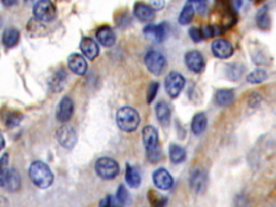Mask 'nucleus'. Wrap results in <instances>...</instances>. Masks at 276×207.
I'll list each match as a JSON object with an SVG mask.
<instances>
[{"label": "nucleus", "mask_w": 276, "mask_h": 207, "mask_svg": "<svg viewBox=\"0 0 276 207\" xmlns=\"http://www.w3.org/2000/svg\"><path fill=\"white\" fill-rule=\"evenodd\" d=\"M29 177L33 185L38 188L47 189L53 184L54 176L48 164L42 161H34L29 167Z\"/></svg>", "instance_id": "nucleus-1"}, {"label": "nucleus", "mask_w": 276, "mask_h": 207, "mask_svg": "<svg viewBox=\"0 0 276 207\" xmlns=\"http://www.w3.org/2000/svg\"><path fill=\"white\" fill-rule=\"evenodd\" d=\"M141 123V117L133 107H121L117 112V124L125 133L135 132Z\"/></svg>", "instance_id": "nucleus-2"}, {"label": "nucleus", "mask_w": 276, "mask_h": 207, "mask_svg": "<svg viewBox=\"0 0 276 207\" xmlns=\"http://www.w3.org/2000/svg\"><path fill=\"white\" fill-rule=\"evenodd\" d=\"M95 171L96 174L105 180L114 179L119 175L120 167L116 160L111 158H99L95 163Z\"/></svg>", "instance_id": "nucleus-3"}, {"label": "nucleus", "mask_w": 276, "mask_h": 207, "mask_svg": "<svg viewBox=\"0 0 276 207\" xmlns=\"http://www.w3.org/2000/svg\"><path fill=\"white\" fill-rule=\"evenodd\" d=\"M32 13L34 19L41 23L52 22L56 17V7L51 0H38L34 4Z\"/></svg>", "instance_id": "nucleus-4"}, {"label": "nucleus", "mask_w": 276, "mask_h": 207, "mask_svg": "<svg viewBox=\"0 0 276 207\" xmlns=\"http://www.w3.org/2000/svg\"><path fill=\"white\" fill-rule=\"evenodd\" d=\"M145 66L147 67L148 71L154 75V76H160L166 68V58L164 56L161 52L150 50L146 53L145 58Z\"/></svg>", "instance_id": "nucleus-5"}, {"label": "nucleus", "mask_w": 276, "mask_h": 207, "mask_svg": "<svg viewBox=\"0 0 276 207\" xmlns=\"http://www.w3.org/2000/svg\"><path fill=\"white\" fill-rule=\"evenodd\" d=\"M21 176L14 168H7L0 172V186L9 192H16L21 189Z\"/></svg>", "instance_id": "nucleus-6"}, {"label": "nucleus", "mask_w": 276, "mask_h": 207, "mask_svg": "<svg viewBox=\"0 0 276 207\" xmlns=\"http://www.w3.org/2000/svg\"><path fill=\"white\" fill-rule=\"evenodd\" d=\"M185 84V77L177 72L169 73L165 78V90L168 96L171 98L178 97V95L184 90Z\"/></svg>", "instance_id": "nucleus-7"}, {"label": "nucleus", "mask_w": 276, "mask_h": 207, "mask_svg": "<svg viewBox=\"0 0 276 207\" xmlns=\"http://www.w3.org/2000/svg\"><path fill=\"white\" fill-rule=\"evenodd\" d=\"M57 141L65 149H73L77 144L78 136L74 126L64 124L57 131Z\"/></svg>", "instance_id": "nucleus-8"}, {"label": "nucleus", "mask_w": 276, "mask_h": 207, "mask_svg": "<svg viewBox=\"0 0 276 207\" xmlns=\"http://www.w3.org/2000/svg\"><path fill=\"white\" fill-rule=\"evenodd\" d=\"M144 33L147 38L154 42H162L166 38L168 33V24L167 23H160L158 25L149 24L145 26Z\"/></svg>", "instance_id": "nucleus-9"}, {"label": "nucleus", "mask_w": 276, "mask_h": 207, "mask_svg": "<svg viewBox=\"0 0 276 207\" xmlns=\"http://www.w3.org/2000/svg\"><path fill=\"white\" fill-rule=\"evenodd\" d=\"M185 63L186 66L190 71L200 74L205 69V58L198 51H189L185 55Z\"/></svg>", "instance_id": "nucleus-10"}, {"label": "nucleus", "mask_w": 276, "mask_h": 207, "mask_svg": "<svg viewBox=\"0 0 276 207\" xmlns=\"http://www.w3.org/2000/svg\"><path fill=\"white\" fill-rule=\"evenodd\" d=\"M212 52L216 57L226 59L233 55V53H234V49H233V46L231 45L230 41H228L227 39L219 38L216 39L212 43Z\"/></svg>", "instance_id": "nucleus-11"}, {"label": "nucleus", "mask_w": 276, "mask_h": 207, "mask_svg": "<svg viewBox=\"0 0 276 207\" xmlns=\"http://www.w3.org/2000/svg\"><path fill=\"white\" fill-rule=\"evenodd\" d=\"M143 143L146 152L149 153L159 149V134L153 126H145L143 129Z\"/></svg>", "instance_id": "nucleus-12"}, {"label": "nucleus", "mask_w": 276, "mask_h": 207, "mask_svg": "<svg viewBox=\"0 0 276 207\" xmlns=\"http://www.w3.org/2000/svg\"><path fill=\"white\" fill-rule=\"evenodd\" d=\"M74 101L71 97L65 96L62 98V100L59 101L57 110H56V118L62 123H66L67 121L72 119L74 115Z\"/></svg>", "instance_id": "nucleus-13"}, {"label": "nucleus", "mask_w": 276, "mask_h": 207, "mask_svg": "<svg viewBox=\"0 0 276 207\" xmlns=\"http://www.w3.org/2000/svg\"><path fill=\"white\" fill-rule=\"evenodd\" d=\"M153 183L155 187L160 190H169L174 185V179L165 168H159L152 175Z\"/></svg>", "instance_id": "nucleus-14"}, {"label": "nucleus", "mask_w": 276, "mask_h": 207, "mask_svg": "<svg viewBox=\"0 0 276 207\" xmlns=\"http://www.w3.org/2000/svg\"><path fill=\"white\" fill-rule=\"evenodd\" d=\"M190 187L195 193H202L207 185V175L202 169H195L191 172L189 178Z\"/></svg>", "instance_id": "nucleus-15"}, {"label": "nucleus", "mask_w": 276, "mask_h": 207, "mask_svg": "<svg viewBox=\"0 0 276 207\" xmlns=\"http://www.w3.org/2000/svg\"><path fill=\"white\" fill-rule=\"evenodd\" d=\"M80 50L84 57L90 60L96 58L99 54V47L97 42L90 37H83L80 42Z\"/></svg>", "instance_id": "nucleus-16"}, {"label": "nucleus", "mask_w": 276, "mask_h": 207, "mask_svg": "<svg viewBox=\"0 0 276 207\" xmlns=\"http://www.w3.org/2000/svg\"><path fill=\"white\" fill-rule=\"evenodd\" d=\"M68 67L74 74L82 76L88 71V63H86L84 56L78 53H73L68 57Z\"/></svg>", "instance_id": "nucleus-17"}, {"label": "nucleus", "mask_w": 276, "mask_h": 207, "mask_svg": "<svg viewBox=\"0 0 276 207\" xmlns=\"http://www.w3.org/2000/svg\"><path fill=\"white\" fill-rule=\"evenodd\" d=\"M96 38L101 46L109 48L116 43V34L111 27L105 25L100 26L96 31Z\"/></svg>", "instance_id": "nucleus-18"}, {"label": "nucleus", "mask_w": 276, "mask_h": 207, "mask_svg": "<svg viewBox=\"0 0 276 207\" xmlns=\"http://www.w3.org/2000/svg\"><path fill=\"white\" fill-rule=\"evenodd\" d=\"M134 14L138 20L143 22H150L154 19V10L150 5L137 3L134 7Z\"/></svg>", "instance_id": "nucleus-19"}, {"label": "nucleus", "mask_w": 276, "mask_h": 207, "mask_svg": "<svg viewBox=\"0 0 276 207\" xmlns=\"http://www.w3.org/2000/svg\"><path fill=\"white\" fill-rule=\"evenodd\" d=\"M67 81V73L64 71V69H58L54 75L51 77L49 85L50 89L53 92H60L63 91L64 86Z\"/></svg>", "instance_id": "nucleus-20"}, {"label": "nucleus", "mask_w": 276, "mask_h": 207, "mask_svg": "<svg viewBox=\"0 0 276 207\" xmlns=\"http://www.w3.org/2000/svg\"><path fill=\"white\" fill-rule=\"evenodd\" d=\"M155 115H157L159 122L163 126H167L169 124L171 111L165 101H160L157 104V106H155Z\"/></svg>", "instance_id": "nucleus-21"}, {"label": "nucleus", "mask_w": 276, "mask_h": 207, "mask_svg": "<svg viewBox=\"0 0 276 207\" xmlns=\"http://www.w3.org/2000/svg\"><path fill=\"white\" fill-rule=\"evenodd\" d=\"M207 127V117L204 112H197L193 117L191 122V131L194 135L198 136L205 132Z\"/></svg>", "instance_id": "nucleus-22"}, {"label": "nucleus", "mask_w": 276, "mask_h": 207, "mask_svg": "<svg viewBox=\"0 0 276 207\" xmlns=\"http://www.w3.org/2000/svg\"><path fill=\"white\" fill-rule=\"evenodd\" d=\"M125 180H126L127 185L134 189L140 187L141 183H142V177H141L140 171H138L134 166L129 165V164H126Z\"/></svg>", "instance_id": "nucleus-23"}, {"label": "nucleus", "mask_w": 276, "mask_h": 207, "mask_svg": "<svg viewBox=\"0 0 276 207\" xmlns=\"http://www.w3.org/2000/svg\"><path fill=\"white\" fill-rule=\"evenodd\" d=\"M20 40V31L16 28L9 27L3 33V43L8 49L13 48L17 45Z\"/></svg>", "instance_id": "nucleus-24"}, {"label": "nucleus", "mask_w": 276, "mask_h": 207, "mask_svg": "<svg viewBox=\"0 0 276 207\" xmlns=\"http://www.w3.org/2000/svg\"><path fill=\"white\" fill-rule=\"evenodd\" d=\"M256 23L258 25V27L263 30H266L271 27V17L269 14L267 6H264L258 11L256 15Z\"/></svg>", "instance_id": "nucleus-25"}, {"label": "nucleus", "mask_w": 276, "mask_h": 207, "mask_svg": "<svg viewBox=\"0 0 276 207\" xmlns=\"http://www.w3.org/2000/svg\"><path fill=\"white\" fill-rule=\"evenodd\" d=\"M186 150L181 146L176 144H171L169 146V159L172 163L179 164L184 162L186 160Z\"/></svg>", "instance_id": "nucleus-26"}, {"label": "nucleus", "mask_w": 276, "mask_h": 207, "mask_svg": "<svg viewBox=\"0 0 276 207\" xmlns=\"http://www.w3.org/2000/svg\"><path fill=\"white\" fill-rule=\"evenodd\" d=\"M216 102L220 106H228L234 100V93L231 90H219L215 95Z\"/></svg>", "instance_id": "nucleus-27"}, {"label": "nucleus", "mask_w": 276, "mask_h": 207, "mask_svg": "<svg viewBox=\"0 0 276 207\" xmlns=\"http://www.w3.org/2000/svg\"><path fill=\"white\" fill-rule=\"evenodd\" d=\"M23 120V115L17 111H8L4 117V122L8 128L19 126Z\"/></svg>", "instance_id": "nucleus-28"}, {"label": "nucleus", "mask_w": 276, "mask_h": 207, "mask_svg": "<svg viewBox=\"0 0 276 207\" xmlns=\"http://www.w3.org/2000/svg\"><path fill=\"white\" fill-rule=\"evenodd\" d=\"M194 13H195V8L193 7V5L186 4V6L183 9V11H181L180 14H179L178 23L181 24V25L190 24L193 20Z\"/></svg>", "instance_id": "nucleus-29"}, {"label": "nucleus", "mask_w": 276, "mask_h": 207, "mask_svg": "<svg viewBox=\"0 0 276 207\" xmlns=\"http://www.w3.org/2000/svg\"><path fill=\"white\" fill-rule=\"evenodd\" d=\"M267 78V73L265 69H255L254 72L250 73L248 76H247V81L249 83H253V84H257V83H261L263 82L265 79Z\"/></svg>", "instance_id": "nucleus-30"}, {"label": "nucleus", "mask_w": 276, "mask_h": 207, "mask_svg": "<svg viewBox=\"0 0 276 207\" xmlns=\"http://www.w3.org/2000/svg\"><path fill=\"white\" fill-rule=\"evenodd\" d=\"M244 67L239 64H230L227 67V76L231 80H238L240 76L243 75Z\"/></svg>", "instance_id": "nucleus-31"}, {"label": "nucleus", "mask_w": 276, "mask_h": 207, "mask_svg": "<svg viewBox=\"0 0 276 207\" xmlns=\"http://www.w3.org/2000/svg\"><path fill=\"white\" fill-rule=\"evenodd\" d=\"M201 31H202L203 38L209 39L214 36H217V34H220L223 31V29L220 28V26L209 25V26H203V27L201 28Z\"/></svg>", "instance_id": "nucleus-32"}, {"label": "nucleus", "mask_w": 276, "mask_h": 207, "mask_svg": "<svg viewBox=\"0 0 276 207\" xmlns=\"http://www.w3.org/2000/svg\"><path fill=\"white\" fill-rule=\"evenodd\" d=\"M187 4H191L200 14H204L207 11L209 0H188Z\"/></svg>", "instance_id": "nucleus-33"}, {"label": "nucleus", "mask_w": 276, "mask_h": 207, "mask_svg": "<svg viewBox=\"0 0 276 207\" xmlns=\"http://www.w3.org/2000/svg\"><path fill=\"white\" fill-rule=\"evenodd\" d=\"M158 90H159V83L158 82H152L149 85L148 90H147V102L151 104L154 100L155 96H157Z\"/></svg>", "instance_id": "nucleus-34"}, {"label": "nucleus", "mask_w": 276, "mask_h": 207, "mask_svg": "<svg viewBox=\"0 0 276 207\" xmlns=\"http://www.w3.org/2000/svg\"><path fill=\"white\" fill-rule=\"evenodd\" d=\"M117 198H118V201H119L121 204H126L127 201H128V193H127V190L125 189V187H124L123 185L119 186V188H118Z\"/></svg>", "instance_id": "nucleus-35"}, {"label": "nucleus", "mask_w": 276, "mask_h": 207, "mask_svg": "<svg viewBox=\"0 0 276 207\" xmlns=\"http://www.w3.org/2000/svg\"><path fill=\"white\" fill-rule=\"evenodd\" d=\"M189 36H190V38H191L194 42H201V41L204 39L203 36H202V31H201V29L195 28V27L190 28V30H189Z\"/></svg>", "instance_id": "nucleus-36"}, {"label": "nucleus", "mask_w": 276, "mask_h": 207, "mask_svg": "<svg viewBox=\"0 0 276 207\" xmlns=\"http://www.w3.org/2000/svg\"><path fill=\"white\" fill-rule=\"evenodd\" d=\"M150 6L153 8L154 11L162 10L165 7V0H150Z\"/></svg>", "instance_id": "nucleus-37"}, {"label": "nucleus", "mask_w": 276, "mask_h": 207, "mask_svg": "<svg viewBox=\"0 0 276 207\" xmlns=\"http://www.w3.org/2000/svg\"><path fill=\"white\" fill-rule=\"evenodd\" d=\"M9 163V154L4 153L2 155V159H0V164H2V170L7 169V164Z\"/></svg>", "instance_id": "nucleus-38"}, {"label": "nucleus", "mask_w": 276, "mask_h": 207, "mask_svg": "<svg viewBox=\"0 0 276 207\" xmlns=\"http://www.w3.org/2000/svg\"><path fill=\"white\" fill-rule=\"evenodd\" d=\"M99 207H111V196H106L104 200H101Z\"/></svg>", "instance_id": "nucleus-39"}, {"label": "nucleus", "mask_w": 276, "mask_h": 207, "mask_svg": "<svg viewBox=\"0 0 276 207\" xmlns=\"http://www.w3.org/2000/svg\"><path fill=\"white\" fill-rule=\"evenodd\" d=\"M17 0H2V3L6 7H12L13 5L16 4Z\"/></svg>", "instance_id": "nucleus-40"}, {"label": "nucleus", "mask_w": 276, "mask_h": 207, "mask_svg": "<svg viewBox=\"0 0 276 207\" xmlns=\"http://www.w3.org/2000/svg\"><path fill=\"white\" fill-rule=\"evenodd\" d=\"M5 147V141H4V137L2 136V149Z\"/></svg>", "instance_id": "nucleus-41"}, {"label": "nucleus", "mask_w": 276, "mask_h": 207, "mask_svg": "<svg viewBox=\"0 0 276 207\" xmlns=\"http://www.w3.org/2000/svg\"><path fill=\"white\" fill-rule=\"evenodd\" d=\"M114 207H121V206H114Z\"/></svg>", "instance_id": "nucleus-42"}]
</instances>
